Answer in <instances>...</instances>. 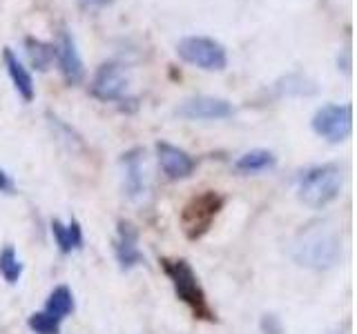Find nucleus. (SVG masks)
Returning a JSON list of instances; mask_svg holds the SVG:
<instances>
[{
    "label": "nucleus",
    "mask_w": 357,
    "mask_h": 334,
    "mask_svg": "<svg viewBox=\"0 0 357 334\" xmlns=\"http://www.w3.org/2000/svg\"><path fill=\"white\" fill-rule=\"evenodd\" d=\"M342 167L337 163L312 165L306 172H301L297 181V196L310 209H324L331 205L342 192Z\"/></svg>",
    "instance_id": "f257e3e1"
},
{
    "label": "nucleus",
    "mask_w": 357,
    "mask_h": 334,
    "mask_svg": "<svg viewBox=\"0 0 357 334\" xmlns=\"http://www.w3.org/2000/svg\"><path fill=\"white\" fill-rule=\"evenodd\" d=\"M161 267H163L165 276L170 278L174 294L178 296L181 303H185L190 308L195 319H204V321L217 319L215 310L210 308L204 287H201L199 278L192 270V265H190L185 259H161Z\"/></svg>",
    "instance_id": "f03ea898"
},
{
    "label": "nucleus",
    "mask_w": 357,
    "mask_h": 334,
    "mask_svg": "<svg viewBox=\"0 0 357 334\" xmlns=\"http://www.w3.org/2000/svg\"><path fill=\"white\" fill-rule=\"evenodd\" d=\"M176 56L204 72H223L228 67L226 45L210 36H183L176 42Z\"/></svg>",
    "instance_id": "7ed1b4c3"
},
{
    "label": "nucleus",
    "mask_w": 357,
    "mask_h": 334,
    "mask_svg": "<svg viewBox=\"0 0 357 334\" xmlns=\"http://www.w3.org/2000/svg\"><path fill=\"white\" fill-rule=\"evenodd\" d=\"M342 254V245L340 239L335 234L328 232H312L304 241L295 245L293 250V259L299 265L312 267V270H326L337 263Z\"/></svg>",
    "instance_id": "20e7f679"
},
{
    "label": "nucleus",
    "mask_w": 357,
    "mask_h": 334,
    "mask_svg": "<svg viewBox=\"0 0 357 334\" xmlns=\"http://www.w3.org/2000/svg\"><path fill=\"white\" fill-rule=\"evenodd\" d=\"M223 207V196L217 192H204L195 196L181 212V230L190 241L201 239L210 230L212 221Z\"/></svg>",
    "instance_id": "39448f33"
},
{
    "label": "nucleus",
    "mask_w": 357,
    "mask_h": 334,
    "mask_svg": "<svg viewBox=\"0 0 357 334\" xmlns=\"http://www.w3.org/2000/svg\"><path fill=\"white\" fill-rule=\"evenodd\" d=\"M130 87V74L126 65L119 61H105L96 67V72L89 81V94L100 103H116L123 100Z\"/></svg>",
    "instance_id": "423d86ee"
},
{
    "label": "nucleus",
    "mask_w": 357,
    "mask_h": 334,
    "mask_svg": "<svg viewBox=\"0 0 357 334\" xmlns=\"http://www.w3.org/2000/svg\"><path fill=\"white\" fill-rule=\"evenodd\" d=\"M312 132L328 143H342L353 132V107L349 103L321 105L310 120Z\"/></svg>",
    "instance_id": "0eeeda50"
},
{
    "label": "nucleus",
    "mask_w": 357,
    "mask_h": 334,
    "mask_svg": "<svg viewBox=\"0 0 357 334\" xmlns=\"http://www.w3.org/2000/svg\"><path fill=\"white\" fill-rule=\"evenodd\" d=\"M174 114L183 120H223L234 114V107L230 100L219 96H190L176 105Z\"/></svg>",
    "instance_id": "6e6552de"
},
{
    "label": "nucleus",
    "mask_w": 357,
    "mask_h": 334,
    "mask_svg": "<svg viewBox=\"0 0 357 334\" xmlns=\"http://www.w3.org/2000/svg\"><path fill=\"white\" fill-rule=\"evenodd\" d=\"M123 192L130 200L139 203L148 194V159L143 148H132L121 156Z\"/></svg>",
    "instance_id": "1a4fd4ad"
},
{
    "label": "nucleus",
    "mask_w": 357,
    "mask_h": 334,
    "mask_svg": "<svg viewBox=\"0 0 357 334\" xmlns=\"http://www.w3.org/2000/svg\"><path fill=\"white\" fill-rule=\"evenodd\" d=\"M54 61L59 65L63 81L70 87H76L85 81V65H83L81 54H78L72 31H67V29L59 31V38L54 42Z\"/></svg>",
    "instance_id": "9d476101"
},
{
    "label": "nucleus",
    "mask_w": 357,
    "mask_h": 334,
    "mask_svg": "<svg viewBox=\"0 0 357 334\" xmlns=\"http://www.w3.org/2000/svg\"><path fill=\"white\" fill-rule=\"evenodd\" d=\"M156 159H159L161 170L167 178H170V181H181V178H188L197 167L195 159L185 150L176 148V145H172V143H165V141L156 143Z\"/></svg>",
    "instance_id": "9b49d317"
},
{
    "label": "nucleus",
    "mask_w": 357,
    "mask_h": 334,
    "mask_svg": "<svg viewBox=\"0 0 357 334\" xmlns=\"http://www.w3.org/2000/svg\"><path fill=\"white\" fill-rule=\"evenodd\" d=\"M114 256L123 272H128L145 261L143 252L139 248V232L130 221H119L116 239H114Z\"/></svg>",
    "instance_id": "f8f14e48"
},
{
    "label": "nucleus",
    "mask_w": 357,
    "mask_h": 334,
    "mask_svg": "<svg viewBox=\"0 0 357 334\" xmlns=\"http://www.w3.org/2000/svg\"><path fill=\"white\" fill-rule=\"evenodd\" d=\"M3 61H5L7 74L11 78V83H14L18 96L25 100V103H31L33 96H36V85H33L31 72L25 67V63H22L14 54V49H9V47L3 49Z\"/></svg>",
    "instance_id": "ddd939ff"
},
{
    "label": "nucleus",
    "mask_w": 357,
    "mask_h": 334,
    "mask_svg": "<svg viewBox=\"0 0 357 334\" xmlns=\"http://www.w3.org/2000/svg\"><path fill=\"white\" fill-rule=\"evenodd\" d=\"M52 234H54V241L59 245L61 254H70L74 250H81L83 248V230L78 225V221L72 218L70 223H61L59 218L52 221Z\"/></svg>",
    "instance_id": "4468645a"
},
{
    "label": "nucleus",
    "mask_w": 357,
    "mask_h": 334,
    "mask_svg": "<svg viewBox=\"0 0 357 334\" xmlns=\"http://www.w3.org/2000/svg\"><path fill=\"white\" fill-rule=\"evenodd\" d=\"M277 165V156L271 150H250L241 154L237 161H234V172L239 174H259L268 172Z\"/></svg>",
    "instance_id": "2eb2a0df"
},
{
    "label": "nucleus",
    "mask_w": 357,
    "mask_h": 334,
    "mask_svg": "<svg viewBox=\"0 0 357 334\" xmlns=\"http://www.w3.org/2000/svg\"><path fill=\"white\" fill-rule=\"evenodd\" d=\"M25 54H27L29 65L38 72H47L54 65V42L40 40L36 36H27L25 38Z\"/></svg>",
    "instance_id": "dca6fc26"
},
{
    "label": "nucleus",
    "mask_w": 357,
    "mask_h": 334,
    "mask_svg": "<svg viewBox=\"0 0 357 334\" xmlns=\"http://www.w3.org/2000/svg\"><path fill=\"white\" fill-rule=\"evenodd\" d=\"M275 92L277 96H312L317 92L315 81H310L304 74H286L284 78H279L275 83Z\"/></svg>",
    "instance_id": "f3484780"
},
{
    "label": "nucleus",
    "mask_w": 357,
    "mask_h": 334,
    "mask_svg": "<svg viewBox=\"0 0 357 334\" xmlns=\"http://www.w3.org/2000/svg\"><path fill=\"white\" fill-rule=\"evenodd\" d=\"M45 312L63 323L74 312V294H72V289L67 287V285L54 287L52 294L47 296V303H45Z\"/></svg>",
    "instance_id": "a211bd4d"
},
{
    "label": "nucleus",
    "mask_w": 357,
    "mask_h": 334,
    "mask_svg": "<svg viewBox=\"0 0 357 334\" xmlns=\"http://www.w3.org/2000/svg\"><path fill=\"white\" fill-rule=\"evenodd\" d=\"M0 274H3V278L9 285H16L22 276V263L11 245H7V248L0 252Z\"/></svg>",
    "instance_id": "6ab92c4d"
},
{
    "label": "nucleus",
    "mask_w": 357,
    "mask_h": 334,
    "mask_svg": "<svg viewBox=\"0 0 357 334\" xmlns=\"http://www.w3.org/2000/svg\"><path fill=\"white\" fill-rule=\"evenodd\" d=\"M27 326L33 334H59L61 332V321L54 319L47 312H33L27 319Z\"/></svg>",
    "instance_id": "aec40b11"
},
{
    "label": "nucleus",
    "mask_w": 357,
    "mask_h": 334,
    "mask_svg": "<svg viewBox=\"0 0 357 334\" xmlns=\"http://www.w3.org/2000/svg\"><path fill=\"white\" fill-rule=\"evenodd\" d=\"M261 330H264V334H284L282 321H279L275 315H264L261 317Z\"/></svg>",
    "instance_id": "412c9836"
},
{
    "label": "nucleus",
    "mask_w": 357,
    "mask_h": 334,
    "mask_svg": "<svg viewBox=\"0 0 357 334\" xmlns=\"http://www.w3.org/2000/svg\"><path fill=\"white\" fill-rule=\"evenodd\" d=\"M0 194H7V196L16 194V183H14V178L7 174L5 167H0Z\"/></svg>",
    "instance_id": "4be33fe9"
},
{
    "label": "nucleus",
    "mask_w": 357,
    "mask_h": 334,
    "mask_svg": "<svg viewBox=\"0 0 357 334\" xmlns=\"http://www.w3.org/2000/svg\"><path fill=\"white\" fill-rule=\"evenodd\" d=\"M85 3H89V5H96V7H107V5L114 3V0H85Z\"/></svg>",
    "instance_id": "5701e85b"
}]
</instances>
